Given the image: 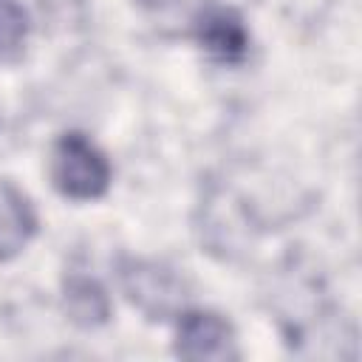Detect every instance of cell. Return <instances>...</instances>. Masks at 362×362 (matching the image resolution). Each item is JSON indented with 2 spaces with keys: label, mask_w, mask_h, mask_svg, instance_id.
Segmentation results:
<instances>
[{
  "label": "cell",
  "mask_w": 362,
  "mask_h": 362,
  "mask_svg": "<svg viewBox=\"0 0 362 362\" xmlns=\"http://www.w3.org/2000/svg\"><path fill=\"white\" fill-rule=\"evenodd\" d=\"M51 181L71 201H96L110 187V161L85 133L68 130L51 147Z\"/></svg>",
  "instance_id": "cell-1"
},
{
  "label": "cell",
  "mask_w": 362,
  "mask_h": 362,
  "mask_svg": "<svg viewBox=\"0 0 362 362\" xmlns=\"http://www.w3.org/2000/svg\"><path fill=\"white\" fill-rule=\"evenodd\" d=\"M119 283L127 300L147 320H173L187 311V283L173 266L161 260L124 257L119 263Z\"/></svg>",
  "instance_id": "cell-2"
},
{
  "label": "cell",
  "mask_w": 362,
  "mask_h": 362,
  "mask_svg": "<svg viewBox=\"0 0 362 362\" xmlns=\"http://www.w3.org/2000/svg\"><path fill=\"white\" fill-rule=\"evenodd\" d=\"M175 356L189 362H226L238 356L235 331L215 311H181L175 328Z\"/></svg>",
  "instance_id": "cell-3"
},
{
  "label": "cell",
  "mask_w": 362,
  "mask_h": 362,
  "mask_svg": "<svg viewBox=\"0 0 362 362\" xmlns=\"http://www.w3.org/2000/svg\"><path fill=\"white\" fill-rule=\"evenodd\" d=\"M192 34L198 45L218 62L235 65L249 54V31L243 17L221 3H209L198 11L192 23Z\"/></svg>",
  "instance_id": "cell-4"
},
{
  "label": "cell",
  "mask_w": 362,
  "mask_h": 362,
  "mask_svg": "<svg viewBox=\"0 0 362 362\" xmlns=\"http://www.w3.org/2000/svg\"><path fill=\"white\" fill-rule=\"evenodd\" d=\"M37 232V212L28 195L0 178V263L17 257Z\"/></svg>",
  "instance_id": "cell-5"
},
{
  "label": "cell",
  "mask_w": 362,
  "mask_h": 362,
  "mask_svg": "<svg viewBox=\"0 0 362 362\" xmlns=\"http://www.w3.org/2000/svg\"><path fill=\"white\" fill-rule=\"evenodd\" d=\"M62 308H65L68 320L79 328H99L110 320V297H107L105 286L85 272L65 274Z\"/></svg>",
  "instance_id": "cell-6"
},
{
  "label": "cell",
  "mask_w": 362,
  "mask_h": 362,
  "mask_svg": "<svg viewBox=\"0 0 362 362\" xmlns=\"http://www.w3.org/2000/svg\"><path fill=\"white\" fill-rule=\"evenodd\" d=\"M28 37V14L17 0H0V62L14 59Z\"/></svg>",
  "instance_id": "cell-7"
}]
</instances>
